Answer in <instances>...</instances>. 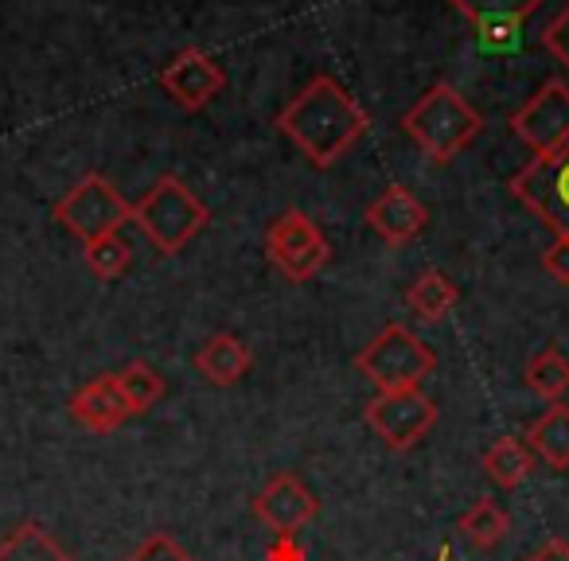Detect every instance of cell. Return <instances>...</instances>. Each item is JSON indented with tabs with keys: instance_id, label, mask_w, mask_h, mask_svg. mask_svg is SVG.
Returning a JSON list of instances; mask_svg holds the SVG:
<instances>
[{
	"instance_id": "1",
	"label": "cell",
	"mask_w": 569,
	"mask_h": 561,
	"mask_svg": "<svg viewBox=\"0 0 569 561\" xmlns=\"http://www.w3.org/2000/svg\"><path fill=\"white\" fill-rule=\"evenodd\" d=\"M277 129L309 157V164L332 168L336 160H343L363 141L371 118L356 102V94H348L340 79L317 74L293 102L277 113Z\"/></svg>"
},
{
	"instance_id": "2",
	"label": "cell",
	"mask_w": 569,
	"mask_h": 561,
	"mask_svg": "<svg viewBox=\"0 0 569 561\" xmlns=\"http://www.w3.org/2000/svg\"><path fill=\"white\" fill-rule=\"evenodd\" d=\"M402 129L433 164H449L480 137L483 118L480 110H472V102H465L457 87L441 82L402 113Z\"/></svg>"
},
{
	"instance_id": "3",
	"label": "cell",
	"mask_w": 569,
	"mask_h": 561,
	"mask_svg": "<svg viewBox=\"0 0 569 561\" xmlns=\"http://www.w3.org/2000/svg\"><path fill=\"white\" fill-rule=\"evenodd\" d=\"M207 207L180 176H160L149 191L133 203V222L144 230L152 246L160 253H180L199 230L207 227Z\"/></svg>"
},
{
	"instance_id": "4",
	"label": "cell",
	"mask_w": 569,
	"mask_h": 561,
	"mask_svg": "<svg viewBox=\"0 0 569 561\" xmlns=\"http://www.w3.org/2000/svg\"><path fill=\"white\" fill-rule=\"evenodd\" d=\"M356 367L379 394H395V390H418L433 374L437 355L418 332L402 324H387L356 355Z\"/></svg>"
},
{
	"instance_id": "5",
	"label": "cell",
	"mask_w": 569,
	"mask_h": 561,
	"mask_svg": "<svg viewBox=\"0 0 569 561\" xmlns=\"http://www.w3.org/2000/svg\"><path fill=\"white\" fill-rule=\"evenodd\" d=\"M56 219L63 222L74 238L90 242V238L113 234V230H121L126 222H133V203H129L106 176L90 172L56 203Z\"/></svg>"
},
{
	"instance_id": "6",
	"label": "cell",
	"mask_w": 569,
	"mask_h": 561,
	"mask_svg": "<svg viewBox=\"0 0 569 561\" xmlns=\"http://www.w3.org/2000/svg\"><path fill=\"white\" fill-rule=\"evenodd\" d=\"M266 253L277 266V273H284L289 281H312L320 269L332 258V246H328L325 230L309 219L305 211H284L269 222L266 230Z\"/></svg>"
},
{
	"instance_id": "7",
	"label": "cell",
	"mask_w": 569,
	"mask_h": 561,
	"mask_svg": "<svg viewBox=\"0 0 569 561\" xmlns=\"http://www.w3.org/2000/svg\"><path fill=\"white\" fill-rule=\"evenodd\" d=\"M511 196L527 211H535L558 238H569V144L519 168L511 176Z\"/></svg>"
},
{
	"instance_id": "8",
	"label": "cell",
	"mask_w": 569,
	"mask_h": 561,
	"mask_svg": "<svg viewBox=\"0 0 569 561\" xmlns=\"http://www.w3.org/2000/svg\"><path fill=\"white\" fill-rule=\"evenodd\" d=\"M511 133L527 144L535 157H550V152L569 144V87L561 79H550L538 87L535 98L511 113Z\"/></svg>"
},
{
	"instance_id": "9",
	"label": "cell",
	"mask_w": 569,
	"mask_h": 561,
	"mask_svg": "<svg viewBox=\"0 0 569 561\" xmlns=\"http://www.w3.org/2000/svg\"><path fill=\"white\" fill-rule=\"evenodd\" d=\"M367 425L379 433V441L395 452H410L429 429L437 425V405L429 394L418 390H395V394H375L367 405Z\"/></svg>"
},
{
	"instance_id": "10",
	"label": "cell",
	"mask_w": 569,
	"mask_h": 561,
	"mask_svg": "<svg viewBox=\"0 0 569 561\" xmlns=\"http://www.w3.org/2000/svg\"><path fill=\"white\" fill-rule=\"evenodd\" d=\"M160 87H164V94L172 98L180 110L199 113L222 94L227 71H222L219 59L207 56V51L183 48L180 56H172V63L160 71Z\"/></svg>"
},
{
	"instance_id": "11",
	"label": "cell",
	"mask_w": 569,
	"mask_h": 561,
	"mask_svg": "<svg viewBox=\"0 0 569 561\" xmlns=\"http://www.w3.org/2000/svg\"><path fill=\"white\" fill-rule=\"evenodd\" d=\"M253 514L266 522L273 534H297L320 514V499L305 488L301 475L277 472L266 480V488L253 495Z\"/></svg>"
},
{
	"instance_id": "12",
	"label": "cell",
	"mask_w": 569,
	"mask_h": 561,
	"mask_svg": "<svg viewBox=\"0 0 569 561\" xmlns=\"http://www.w3.org/2000/svg\"><path fill=\"white\" fill-rule=\"evenodd\" d=\"M452 9L476 28L488 48H511L519 40V28L542 0H449Z\"/></svg>"
},
{
	"instance_id": "13",
	"label": "cell",
	"mask_w": 569,
	"mask_h": 561,
	"mask_svg": "<svg viewBox=\"0 0 569 561\" xmlns=\"http://www.w3.org/2000/svg\"><path fill=\"white\" fill-rule=\"evenodd\" d=\"M367 222H371V230L382 238V242L406 246L426 230L429 211L410 188H398L395 183V188H387L371 207H367Z\"/></svg>"
},
{
	"instance_id": "14",
	"label": "cell",
	"mask_w": 569,
	"mask_h": 561,
	"mask_svg": "<svg viewBox=\"0 0 569 561\" xmlns=\"http://www.w3.org/2000/svg\"><path fill=\"white\" fill-rule=\"evenodd\" d=\"M71 418L90 433H113L129 418V402L118 387V374H102V379H90L82 390H74Z\"/></svg>"
},
{
	"instance_id": "15",
	"label": "cell",
	"mask_w": 569,
	"mask_h": 561,
	"mask_svg": "<svg viewBox=\"0 0 569 561\" xmlns=\"http://www.w3.org/2000/svg\"><path fill=\"white\" fill-rule=\"evenodd\" d=\"M196 367L211 387H238V382L250 374L253 367V355L238 335L230 332H219L196 351Z\"/></svg>"
},
{
	"instance_id": "16",
	"label": "cell",
	"mask_w": 569,
	"mask_h": 561,
	"mask_svg": "<svg viewBox=\"0 0 569 561\" xmlns=\"http://www.w3.org/2000/svg\"><path fill=\"white\" fill-rule=\"evenodd\" d=\"M483 472L496 488L515 491L530 472H535V449L522 437H499L488 452H483Z\"/></svg>"
},
{
	"instance_id": "17",
	"label": "cell",
	"mask_w": 569,
	"mask_h": 561,
	"mask_svg": "<svg viewBox=\"0 0 569 561\" xmlns=\"http://www.w3.org/2000/svg\"><path fill=\"white\" fill-rule=\"evenodd\" d=\"M457 301H460L457 281L445 277L441 269H426V273H418V281L406 289V304H410L421 320H429V324L449 317V312L457 309Z\"/></svg>"
},
{
	"instance_id": "18",
	"label": "cell",
	"mask_w": 569,
	"mask_h": 561,
	"mask_svg": "<svg viewBox=\"0 0 569 561\" xmlns=\"http://www.w3.org/2000/svg\"><path fill=\"white\" fill-rule=\"evenodd\" d=\"M0 561H74L59 538L40 522H24L0 542Z\"/></svg>"
},
{
	"instance_id": "19",
	"label": "cell",
	"mask_w": 569,
	"mask_h": 561,
	"mask_svg": "<svg viewBox=\"0 0 569 561\" xmlns=\"http://www.w3.org/2000/svg\"><path fill=\"white\" fill-rule=\"evenodd\" d=\"M527 444L535 449V457H542L550 468H569V405H550V410L530 425Z\"/></svg>"
},
{
	"instance_id": "20",
	"label": "cell",
	"mask_w": 569,
	"mask_h": 561,
	"mask_svg": "<svg viewBox=\"0 0 569 561\" xmlns=\"http://www.w3.org/2000/svg\"><path fill=\"white\" fill-rule=\"evenodd\" d=\"M507 530H511V519H507V511L496 499H476V503L460 514V534L472 545H480V550L499 545L507 538Z\"/></svg>"
},
{
	"instance_id": "21",
	"label": "cell",
	"mask_w": 569,
	"mask_h": 561,
	"mask_svg": "<svg viewBox=\"0 0 569 561\" xmlns=\"http://www.w3.org/2000/svg\"><path fill=\"white\" fill-rule=\"evenodd\" d=\"M82 261H87V269L98 281H113V277H121L133 266V246L121 238V230H113V234L82 242Z\"/></svg>"
},
{
	"instance_id": "22",
	"label": "cell",
	"mask_w": 569,
	"mask_h": 561,
	"mask_svg": "<svg viewBox=\"0 0 569 561\" xmlns=\"http://www.w3.org/2000/svg\"><path fill=\"white\" fill-rule=\"evenodd\" d=\"M118 387H121V394H126V402H129V413H149L152 405L164 398V379H160L157 367L144 363V359H133L129 367H121Z\"/></svg>"
},
{
	"instance_id": "23",
	"label": "cell",
	"mask_w": 569,
	"mask_h": 561,
	"mask_svg": "<svg viewBox=\"0 0 569 561\" xmlns=\"http://www.w3.org/2000/svg\"><path fill=\"white\" fill-rule=\"evenodd\" d=\"M527 387L535 390V394L550 398V402L566 398V390H569V359L561 355L558 348L538 351V355L527 363Z\"/></svg>"
},
{
	"instance_id": "24",
	"label": "cell",
	"mask_w": 569,
	"mask_h": 561,
	"mask_svg": "<svg viewBox=\"0 0 569 561\" xmlns=\"http://www.w3.org/2000/svg\"><path fill=\"white\" fill-rule=\"evenodd\" d=\"M126 561H196V558H191L172 534H152V538H144Z\"/></svg>"
},
{
	"instance_id": "25",
	"label": "cell",
	"mask_w": 569,
	"mask_h": 561,
	"mask_svg": "<svg viewBox=\"0 0 569 561\" xmlns=\"http://www.w3.org/2000/svg\"><path fill=\"white\" fill-rule=\"evenodd\" d=\"M542 48L550 51L553 59H558L561 67L569 71V4L558 12V17L546 24V32H542Z\"/></svg>"
},
{
	"instance_id": "26",
	"label": "cell",
	"mask_w": 569,
	"mask_h": 561,
	"mask_svg": "<svg viewBox=\"0 0 569 561\" xmlns=\"http://www.w3.org/2000/svg\"><path fill=\"white\" fill-rule=\"evenodd\" d=\"M542 269L558 285H569V238H553V246L542 253Z\"/></svg>"
},
{
	"instance_id": "27",
	"label": "cell",
	"mask_w": 569,
	"mask_h": 561,
	"mask_svg": "<svg viewBox=\"0 0 569 561\" xmlns=\"http://www.w3.org/2000/svg\"><path fill=\"white\" fill-rule=\"evenodd\" d=\"M266 561H309V553L297 542V534H277L266 550Z\"/></svg>"
},
{
	"instance_id": "28",
	"label": "cell",
	"mask_w": 569,
	"mask_h": 561,
	"mask_svg": "<svg viewBox=\"0 0 569 561\" xmlns=\"http://www.w3.org/2000/svg\"><path fill=\"white\" fill-rule=\"evenodd\" d=\"M527 561H569V542H561V538H550V542L542 545V550H535Z\"/></svg>"
},
{
	"instance_id": "29",
	"label": "cell",
	"mask_w": 569,
	"mask_h": 561,
	"mask_svg": "<svg viewBox=\"0 0 569 561\" xmlns=\"http://www.w3.org/2000/svg\"><path fill=\"white\" fill-rule=\"evenodd\" d=\"M452 558V550H449V545H441V553H437V561H449Z\"/></svg>"
}]
</instances>
